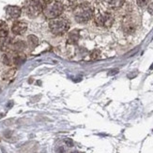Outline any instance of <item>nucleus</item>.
Returning <instances> with one entry per match:
<instances>
[{
    "label": "nucleus",
    "instance_id": "1",
    "mask_svg": "<svg viewBox=\"0 0 153 153\" xmlns=\"http://www.w3.org/2000/svg\"><path fill=\"white\" fill-rule=\"evenodd\" d=\"M74 19L77 23L85 24L94 15L92 7L88 3H81L79 4L74 10Z\"/></svg>",
    "mask_w": 153,
    "mask_h": 153
},
{
    "label": "nucleus",
    "instance_id": "2",
    "mask_svg": "<svg viewBox=\"0 0 153 153\" xmlns=\"http://www.w3.org/2000/svg\"><path fill=\"white\" fill-rule=\"evenodd\" d=\"M63 10H64L63 4L60 1H56V0H54V1L46 3L44 5L42 13L47 19L52 20V19H55L60 16L62 14Z\"/></svg>",
    "mask_w": 153,
    "mask_h": 153
},
{
    "label": "nucleus",
    "instance_id": "3",
    "mask_svg": "<svg viewBox=\"0 0 153 153\" xmlns=\"http://www.w3.org/2000/svg\"><path fill=\"white\" fill-rule=\"evenodd\" d=\"M70 28V23L66 18L57 17L50 20L49 22V29L55 35H63Z\"/></svg>",
    "mask_w": 153,
    "mask_h": 153
},
{
    "label": "nucleus",
    "instance_id": "4",
    "mask_svg": "<svg viewBox=\"0 0 153 153\" xmlns=\"http://www.w3.org/2000/svg\"><path fill=\"white\" fill-rule=\"evenodd\" d=\"M45 3L42 0H28L24 5V10L26 15L30 18H35L42 12Z\"/></svg>",
    "mask_w": 153,
    "mask_h": 153
},
{
    "label": "nucleus",
    "instance_id": "5",
    "mask_svg": "<svg viewBox=\"0 0 153 153\" xmlns=\"http://www.w3.org/2000/svg\"><path fill=\"white\" fill-rule=\"evenodd\" d=\"M94 23L100 27L108 28L111 27L114 23V17L110 12H98L94 17Z\"/></svg>",
    "mask_w": 153,
    "mask_h": 153
},
{
    "label": "nucleus",
    "instance_id": "6",
    "mask_svg": "<svg viewBox=\"0 0 153 153\" xmlns=\"http://www.w3.org/2000/svg\"><path fill=\"white\" fill-rule=\"evenodd\" d=\"M27 24L24 21H16L11 26V31L15 35H23L27 30Z\"/></svg>",
    "mask_w": 153,
    "mask_h": 153
},
{
    "label": "nucleus",
    "instance_id": "7",
    "mask_svg": "<svg viewBox=\"0 0 153 153\" xmlns=\"http://www.w3.org/2000/svg\"><path fill=\"white\" fill-rule=\"evenodd\" d=\"M22 10L18 6H8L6 8V14L9 19H18L21 16Z\"/></svg>",
    "mask_w": 153,
    "mask_h": 153
},
{
    "label": "nucleus",
    "instance_id": "8",
    "mask_svg": "<svg viewBox=\"0 0 153 153\" xmlns=\"http://www.w3.org/2000/svg\"><path fill=\"white\" fill-rule=\"evenodd\" d=\"M136 28V25L135 24L131 21V18H126L124 19V23H123V29L126 33H128V34H131V33H134V30Z\"/></svg>",
    "mask_w": 153,
    "mask_h": 153
},
{
    "label": "nucleus",
    "instance_id": "9",
    "mask_svg": "<svg viewBox=\"0 0 153 153\" xmlns=\"http://www.w3.org/2000/svg\"><path fill=\"white\" fill-rule=\"evenodd\" d=\"M104 2L111 9H118L123 6L125 0H104Z\"/></svg>",
    "mask_w": 153,
    "mask_h": 153
},
{
    "label": "nucleus",
    "instance_id": "10",
    "mask_svg": "<svg viewBox=\"0 0 153 153\" xmlns=\"http://www.w3.org/2000/svg\"><path fill=\"white\" fill-rule=\"evenodd\" d=\"M9 35V28L8 25L5 22H0V41L8 38Z\"/></svg>",
    "mask_w": 153,
    "mask_h": 153
},
{
    "label": "nucleus",
    "instance_id": "11",
    "mask_svg": "<svg viewBox=\"0 0 153 153\" xmlns=\"http://www.w3.org/2000/svg\"><path fill=\"white\" fill-rule=\"evenodd\" d=\"M79 39V33L77 30H74L72 32H71L69 34V37H68V42L69 43H75L77 42Z\"/></svg>",
    "mask_w": 153,
    "mask_h": 153
},
{
    "label": "nucleus",
    "instance_id": "12",
    "mask_svg": "<svg viewBox=\"0 0 153 153\" xmlns=\"http://www.w3.org/2000/svg\"><path fill=\"white\" fill-rule=\"evenodd\" d=\"M27 42H28V44H29V46L31 48H35L36 46L38 45V42H39L38 38L36 36H34V35H30L27 38Z\"/></svg>",
    "mask_w": 153,
    "mask_h": 153
},
{
    "label": "nucleus",
    "instance_id": "13",
    "mask_svg": "<svg viewBox=\"0 0 153 153\" xmlns=\"http://www.w3.org/2000/svg\"><path fill=\"white\" fill-rule=\"evenodd\" d=\"M150 2V0H137L136 3L139 7H146L148 6Z\"/></svg>",
    "mask_w": 153,
    "mask_h": 153
},
{
    "label": "nucleus",
    "instance_id": "14",
    "mask_svg": "<svg viewBox=\"0 0 153 153\" xmlns=\"http://www.w3.org/2000/svg\"><path fill=\"white\" fill-rule=\"evenodd\" d=\"M148 10H149V12L151 13V14L153 15V3H151V4L149 6V9H148Z\"/></svg>",
    "mask_w": 153,
    "mask_h": 153
},
{
    "label": "nucleus",
    "instance_id": "15",
    "mask_svg": "<svg viewBox=\"0 0 153 153\" xmlns=\"http://www.w3.org/2000/svg\"><path fill=\"white\" fill-rule=\"evenodd\" d=\"M42 1L46 4V3H49V2H52V1H54V0H42Z\"/></svg>",
    "mask_w": 153,
    "mask_h": 153
}]
</instances>
